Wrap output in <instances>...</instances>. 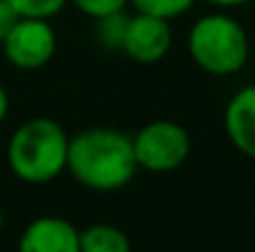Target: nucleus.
I'll return each mask as SVG.
<instances>
[{"mask_svg":"<svg viewBox=\"0 0 255 252\" xmlns=\"http://www.w3.org/2000/svg\"><path fill=\"white\" fill-rule=\"evenodd\" d=\"M208 5L213 7H221V10H231V7H241V5H248L251 0H206Z\"/></svg>","mask_w":255,"mask_h":252,"instance_id":"2eb2a0df","label":"nucleus"},{"mask_svg":"<svg viewBox=\"0 0 255 252\" xmlns=\"http://www.w3.org/2000/svg\"><path fill=\"white\" fill-rule=\"evenodd\" d=\"M134 156L136 164L151 173H169L186 164L191 156V136L188 131L169 119H156L141 126L134 136Z\"/></svg>","mask_w":255,"mask_h":252,"instance_id":"20e7f679","label":"nucleus"},{"mask_svg":"<svg viewBox=\"0 0 255 252\" xmlns=\"http://www.w3.org/2000/svg\"><path fill=\"white\" fill-rule=\"evenodd\" d=\"M67 170L89 190L109 193L124 188L139 170L131 136L107 126L80 131L70 139Z\"/></svg>","mask_w":255,"mask_h":252,"instance_id":"f257e3e1","label":"nucleus"},{"mask_svg":"<svg viewBox=\"0 0 255 252\" xmlns=\"http://www.w3.org/2000/svg\"><path fill=\"white\" fill-rule=\"evenodd\" d=\"M223 129L228 141L255 161V84L238 89L223 111Z\"/></svg>","mask_w":255,"mask_h":252,"instance_id":"6e6552de","label":"nucleus"},{"mask_svg":"<svg viewBox=\"0 0 255 252\" xmlns=\"http://www.w3.org/2000/svg\"><path fill=\"white\" fill-rule=\"evenodd\" d=\"M80 252H131V243L124 230L97 223L80 230Z\"/></svg>","mask_w":255,"mask_h":252,"instance_id":"1a4fd4ad","label":"nucleus"},{"mask_svg":"<svg viewBox=\"0 0 255 252\" xmlns=\"http://www.w3.org/2000/svg\"><path fill=\"white\" fill-rule=\"evenodd\" d=\"M20 20V15L15 12V7L7 0H0V42L5 40V35L12 30V25Z\"/></svg>","mask_w":255,"mask_h":252,"instance_id":"4468645a","label":"nucleus"},{"mask_svg":"<svg viewBox=\"0 0 255 252\" xmlns=\"http://www.w3.org/2000/svg\"><path fill=\"white\" fill-rule=\"evenodd\" d=\"M17 252H80V230L57 215H42L27 223Z\"/></svg>","mask_w":255,"mask_h":252,"instance_id":"0eeeda50","label":"nucleus"},{"mask_svg":"<svg viewBox=\"0 0 255 252\" xmlns=\"http://www.w3.org/2000/svg\"><path fill=\"white\" fill-rule=\"evenodd\" d=\"M186 45L196 67L213 77L238 75L251 57V40L246 27L226 12L198 17L188 30Z\"/></svg>","mask_w":255,"mask_h":252,"instance_id":"7ed1b4c3","label":"nucleus"},{"mask_svg":"<svg viewBox=\"0 0 255 252\" xmlns=\"http://www.w3.org/2000/svg\"><path fill=\"white\" fill-rule=\"evenodd\" d=\"M171 42H173L171 20L146 12H134L129 15L127 22L122 52L139 65H156L169 55Z\"/></svg>","mask_w":255,"mask_h":252,"instance_id":"423d86ee","label":"nucleus"},{"mask_svg":"<svg viewBox=\"0 0 255 252\" xmlns=\"http://www.w3.org/2000/svg\"><path fill=\"white\" fill-rule=\"evenodd\" d=\"M193 2L196 0H129V5H134V12H146L164 20H176L186 15L193 7Z\"/></svg>","mask_w":255,"mask_h":252,"instance_id":"9b49d317","label":"nucleus"},{"mask_svg":"<svg viewBox=\"0 0 255 252\" xmlns=\"http://www.w3.org/2000/svg\"><path fill=\"white\" fill-rule=\"evenodd\" d=\"M127 22H129V15L124 10L114 12V15H107V17H99L97 20V40H99V45L107 47V50H122Z\"/></svg>","mask_w":255,"mask_h":252,"instance_id":"9d476101","label":"nucleus"},{"mask_svg":"<svg viewBox=\"0 0 255 252\" xmlns=\"http://www.w3.org/2000/svg\"><path fill=\"white\" fill-rule=\"evenodd\" d=\"M2 225H5V215H2V208H0V233H2Z\"/></svg>","mask_w":255,"mask_h":252,"instance_id":"f3484780","label":"nucleus"},{"mask_svg":"<svg viewBox=\"0 0 255 252\" xmlns=\"http://www.w3.org/2000/svg\"><path fill=\"white\" fill-rule=\"evenodd\" d=\"M20 17H37V20H50L55 17L70 0H7Z\"/></svg>","mask_w":255,"mask_h":252,"instance_id":"f8f14e48","label":"nucleus"},{"mask_svg":"<svg viewBox=\"0 0 255 252\" xmlns=\"http://www.w3.org/2000/svg\"><path fill=\"white\" fill-rule=\"evenodd\" d=\"M70 136L47 116L22 121L7 141V166L15 178L30 185H42L67 170Z\"/></svg>","mask_w":255,"mask_h":252,"instance_id":"f03ea898","label":"nucleus"},{"mask_svg":"<svg viewBox=\"0 0 255 252\" xmlns=\"http://www.w3.org/2000/svg\"><path fill=\"white\" fill-rule=\"evenodd\" d=\"M7 109H10V99H7V91H5V86L0 84V124L5 121V116H7Z\"/></svg>","mask_w":255,"mask_h":252,"instance_id":"dca6fc26","label":"nucleus"},{"mask_svg":"<svg viewBox=\"0 0 255 252\" xmlns=\"http://www.w3.org/2000/svg\"><path fill=\"white\" fill-rule=\"evenodd\" d=\"M5 60L17 70H40L57 52V32L50 20L20 17L0 42Z\"/></svg>","mask_w":255,"mask_h":252,"instance_id":"39448f33","label":"nucleus"},{"mask_svg":"<svg viewBox=\"0 0 255 252\" xmlns=\"http://www.w3.org/2000/svg\"><path fill=\"white\" fill-rule=\"evenodd\" d=\"M80 12H85L87 17H107V15H114V12H122L127 10L129 0H70Z\"/></svg>","mask_w":255,"mask_h":252,"instance_id":"ddd939ff","label":"nucleus"}]
</instances>
